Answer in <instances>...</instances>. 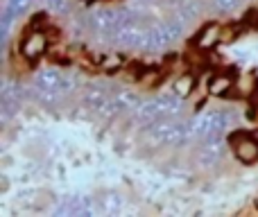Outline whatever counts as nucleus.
Returning a JSON list of instances; mask_svg holds the SVG:
<instances>
[{
	"label": "nucleus",
	"mask_w": 258,
	"mask_h": 217,
	"mask_svg": "<svg viewBox=\"0 0 258 217\" xmlns=\"http://www.w3.org/2000/svg\"><path fill=\"white\" fill-rule=\"evenodd\" d=\"M45 48H48V39H45L43 32H34V34H30L25 39V43H23V54L25 57H36V54H43Z\"/></svg>",
	"instance_id": "f257e3e1"
},
{
	"label": "nucleus",
	"mask_w": 258,
	"mask_h": 217,
	"mask_svg": "<svg viewBox=\"0 0 258 217\" xmlns=\"http://www.w3.org/2000/svg\"><path fill=\"white\" fill-rule=\"evenodd\" d=\"M236 154L240 161L245 163H251V161L258 159V142L256 140H242L236 145Z\"/></svg>",
	"instance_id": "f03ea898"
},
{
	"label": "nucleus",
	"mask_w": 258,
	"mask_h": 217,
	"mask_svg": "<svg viewBox=\"0 0 258 217\" xmlns=\"http://www.w3.org/2000/svg\"><path fill=\"white\" fill-rule=\"evenodd\" d=\"M220 39H222V27H218V25H211V27H206V30H204V34H202L200 45H202V48H209V45L218 43Z\"/></svg>",
	"instance_id": "7ed1b4c3"
},
{
	"label": "nucleus",
	"mask_w": 258,
	"mask_h": 217,
	"mask_svg": "<svg viewBox=\"0 0 258 217\" xmlns=\"http://www.w3.org/2000/svg\"><path fill=\"white\" fill-rule=\"evenodd\" d=\"M229 89H231V80H229V77H215L209 86V91L215 95H222L224 91H229Z\"/></svg>",
	"instance_id": "20e7f679"
},
{
	"label": "nucleus",
	"mask_w": 258,
	"mask_h": 217,
	"mask_svg": "<svg viewBox=\"0 0 258 217\" xmlns=\"http://www.w3.org/2000/svg\"><path fill=\"white\" fill-rule=\"evenodd\" d=\"M177 91H179L181 95H188V93H190V91H192V80H190V77H181V80L177 82Z\"/></svg>",
	"instance_id": "39448f33"
}]
</instances>
